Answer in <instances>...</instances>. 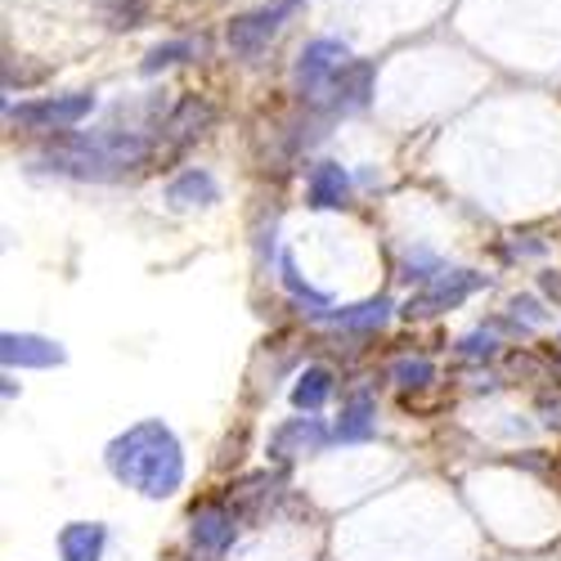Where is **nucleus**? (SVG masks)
<instances>
[{"label": "nucleus", "instance_id": "f257e3e1", "mask_svg": "<svg viewBox=\"0 0 561 561\" xmlns=\"http://www.w3.org/2000/svg\"><path fill=\"white\" fill-rule=\"evenodd\" d=\"M104 462L113 481H122L126 490L145 499H171L184 485V445L162 417H145V423L113 436L104 449Z\"/></svg>", "mask_w": 561, "mask_h": 561}, {"label": "nucleus", "instance_id": "f03ea898", "mask_svg": "<svg viewBox=\"0 0 561 561\" xmlns=\"http://www.w3.org/2000/svg\"><path fill=\"white\" fill-rule=\"evenodd\" d=\"M153 158V139L145 130H100V135H77L64 130L55 149L41 158L45 171L77 175V180H117Z\"/></svg>", "mask_w": 561, "mask_h": 561}, {"label": "nucleus", "instance_id": "7ed1b4c3", "mask_svg": "<svg viewBox=\"0 0 561 561\" xmlns=\"http://www.w3.org/2000/svg\"><path fill=\"white\" fill-rule=\"evenodd\" d=\"M95 113V95L85 90H72V95H45V100H32V104H5V117L14 126H27V130H72L77 122H85Z\"/></svg>", "mask_w": 561, "mask_h": 561}, {"label": "nucleus", "instance_id": "20e7f679", "mask_svg": "<svg viewBox=\"0 0 561 561\" xmlns=\"http://www.w3.org/2000/svg\"><path fill=\"white\" fill-rule=\"evenodd\" d=\"M481 288H485V274H477V270H440L436 278H427V284L404 301L400 314H409V319H432V314H445V310L462 306L467 297L481 293Z\"/></svg>", "mask_w": 561, "mask_h": 561}, {"label": "nucleus", "instance_id": "39448f33", "mask_svg": "<svg viewBox=\"0 0 561 561\" xmlns=\"http://www.w3.org/2000/svg\"><path fill=\"white\" fill-rule=\"evenodd\" d=\"M346 64H351V55H346L342 41H333V36L310 41L306 50L297 55V95H301L306 104L323 100V95H329V85H333V77H337Z\"/></svg>", "mask_w": 561, "mask_h": 561}, {"label": "nucleus", "instance_id": "423d86ee", "mask_svg": "<svg viewBox=\"0 0 561 561\" xmlns=\"http://www.w3.org/2000/svg\"><path fill=\"white\" fill-rule=\"evenodd\" d=\"M190 539H194V552H203L207 561H220L233 548V539H239V512H233L229 503H203V507H194Z\"/></svg>", "mask_w": 561, "mask_h": 561}, {"label": "nucleus", "instance_id": "0eeeda50", "mask_svg": "<svg viewBox=\"0 0 561 561\" xmlns=\"http://www.w3.org/2000/svg\"><path fill=\"white\" fill-rule=\"evenodd\" d=\"M284 19H288L284 5H265V10H252V14H239V19H233L229 32H225L233 59H256L265 45L274 41V32H278V23H284Z\"/></svg>", "mask_w": 561, "mask_h": 561}, {"label": "nucleus", "instance_id": "6e6552de", "mask_svg": "<svg viewBox=\"0 0 561 561\" xmlns=\"http://www.w3.org/2000/svg\"><path fill=\"white\" fill-rule=\"evenodd\" d=\"M333 440V432L319 423V417H288L284 427H274V436H270V458L274 462H297L301 454H319L323 445Z\"/></svg>", "mask_w": 561, "mask_h": 561}, {"label": "nucleus", "instance_id": "1a4fd4ad", "mask_svg": "<svg viewBox=\"0 0 561 561\" xmlns=\"http://www.w3.org/2000/svg\"><path fill=\"white\" fill-rule=\"evenodd\" d=\"M216 122V108L203 100V95H184L167 117H162V145L167 149H184V145H194V139H203Z\"/></svg>", "mask_w": 561, "mask_h": 561}, {"label": "nucleus", "instance_id": "9d476101", "mask_svg": "<svg viewBox=\"0 0 561 561\" xmlns=\"http://www.w3.org/2000/svg\"><path fill=\"white\" fill-rule=\"evenodd\" d=\"M378 436V404H373L368 387H355L346 400H342V413L333 423V440L337 445H364Z\"/></svg>", "mask_w": 561, "mask_h": 561}, {"label": "nucleus", "instance_id": "9b49d317", "mask_svg": "<svg viewBox=\"0 0 561 561\" xmlns=\"http://www.w3.org/2000/svg\"><path fill=\"white\" fill-rule=\"evenodd\" d=\"M0 359H5V368H55L64 364V346L41 337V333H5L0 337Z\"/></svg>", "mask_w": 561, "mask_h": 561}, {"label": "nucleus", "instance_id": "f8f14e48", "mask_svg": "<svg viewBox=\"0 0 561 561\" xmlns=\"http://www.w3.org/2000/svg\"><path fill=\"white\" fill-rule=\"evenodd\" d=\"M306 203L314 211H337L351 203V171L342 162H314L306 175Z\"/></svg>", "mask_w": 561, "mask_h": 561}, {"label": "nucleus", "instance_id": "ddd939ff", "mask_svg": "<svg viewBox=\"0 0 561 561\" xmlns=\"http://www.w3.org/2000/svg\"><path fill=\"white\" fill-rule=\"evenodd\" d=\"M373 77H378V68L368 59H351L329 85V113H359L373 95Z\"/></svg>", "mask_w": 561, "mask_h": 561}, {"label": "nucleus", "instance_id": "4468645a", "mask_svg": "<svg viewBox=\"0 0 561 561\" xmlns=\"http://www.w3.org/2000/svg\"><path fill=\"white\" fill-rule=\"evenodd\" d=\"M167 203H171L175 211L211 207V203H220V184H216V175H211V171L190 167V171H180V175L167 184Z\"/></svg>", "mask_w": 561, "mask_h": 561}, {"label": "nucleus", "instance_id": "2eb2a0df", "mask_svg": "<svg viewBox=\"0 0 561 561\" xmlns=\"http://www.w3.org/2000/svg\"><path fill=\"white\" fill-rule=\"evenodd\" d=\"M387 319H391V301L387 297H368L359 306L319 314V323H329V329H337V333H378Z\"/></svg>", "mask_w": 561, "mask_h": 561}, {"label": "nucleus", "instance_id": "dca6fc26", "mask_svg": "<svg viewBox=\"0 0 561 561\" xmlns=\"http://www.w3.org/2000/svg\"><path fill=\"white\" fill-rule=\"evenodd\" d=\"M104 548H108V526H100V522H68L59 530L64 561H104Z\"/></svg>", "mask_w": 561, "mask_h": 561}, {"label": "nucleus", "instance_id": "f3484780", "mask_svg": "<svg viewBox=\"0 0 561 561\" xmlns=\"http://www.w3.org/2000/svg\"><path fill=\"white\" fill-rule=\"evenodd\" d=\"M278 278H284V288H288V297L297 301V306H306V314H329L333 310V297L329 293H319V288H310L306 284V278H301V270H297V261L284 252V256H278Z\"/></svg>", "mask_w": 561, "mask_h": 561}, {"label": "nucleus", "instance_id": "a211bd4d", "mask_svg": "<svg viewBox=\"0 0 561 561\" xmlns=\"http://www.w3.org/2000/svg\"><path fill=\"white\" fill-rule=\"evenodd\" d=\"M329 396H333V368H323V364H310L293 382V404L301 413H319L323 404H329Z\"/></svg>", "mask_w": 561, "mask_h": 561}, {"label": "nucleus", "instance_id": "6ab92c4d", "mask_svg": "<svg viewBox=\"0 0 561 561\" xmlns=\"http://www.w3.org/2000/svg\"><path fill=\"white\" fill-rule=\"evenodd\" d=\"M387 382H396L400 391H427L436 382V364L427 355H400L387 364Z\"/></svg>", "mask_w": 561, "mask_h": 561}, {"label": "nucleus", "instance_id": "aec40b11", "mask_svg": "<svg viewBox=\"0 0 561 561\" xmlns=\"http://www.w3.org/2000/svg\"><path fill=\"white\" fill-rule=\"evenodd\" d=\"M198 50H203V45H194V41H167V45H153V50H149V59H145V72L153 77V72H162V68L190 64Z\"/></svg>", "mask_w": 561, "mask_h": 561}, {"label": "nucleus", "instance_id": "412c9836", "mask_svg": "<svg viewBox=\"0 0 561 561\" xmlns=\"http://www.w3.org/2000/svg\"><path fill=\"white\" fill-rule=\"evenodd\" d=\"M270 494H278V477L256 472V477H248L239 490H233V503H239V507H261Z\"/></svg>", "mask_w": 561, "mask_h": 561}, {"label": "nucleus", "instance_id": "4be33fe9", "mask_svg": "<svg viewBox=\"0 0 561 561\" xmlns=\"http://www.w3.org/2000/svg\"><path fill=\"white\" fill-rule=\"evenodd\" d=\"M104 19H108V27L126 32V27H139V23L149 19V5H145V0H108Z\"/></svg>", "mask_w": 561, "mask_h": 561}, {"label": "nucleus", "instance_id": "5701e85b", "mask_svg": "<svg viewBox=\"0 0 561 561\" xmlns=\"http://www.w3.org/2000/svg\"><path fill=\"white\" fill-rule=\"evenodd\" d=\"M507 310H512V323H507L512 333H530V329H539V323L548 319V314L539 310V301H535V297H512V306H507Z\"/></svg>", "mask_w": 561, "mask_h": 561}, {"label": "nucleus", "instance_id": "b1692460", "mask_svg": "<svg viewBox=\"0 0 561 561\" xmlns=\"http://www.w3.org/2000/svg\"><path fill=\"white\" fill-rule=\"evenodd\" d=\"M458 355H462V359H494V355H499L494 329H481V333H467V337L458 342Z\"/></svg>", "mask_w": 561, "mask_h": 561}, {"label": "nucleus", "instance_id": "393cba45", "mask_svg": "<svg viewBox=\"0 0 561 561\" xmlns=\"http://www.w3.org/2000/svg\"><path fill=\"white\" fill-rule=\"evenodd\" d=\"M445 265L432 256V252H413L409 256V265H404V278H409V284H417V288H423L427 284V278H436Z\"/></svg>", "mask_w": 561, "mask_h": 561}, {"label": "nucleus", "instance_id": "a878e982", "mask_svg": "<svg viewBox=\"0 0 561 561\" xmlns=\"http://www.w3.org/2000/svg\"><path fill=\"white\" fill-rule=\"evenodd\" d=\"M512 373H517V378H535V382H552V364H543V359L530 355V351L512 355Z\"/></svg>", "mask_w": 561, "mask_h": 561}, {"label": "nucleus", "instance_id": "bb28decb", "mask_svg": "<svg viewBox=\"0 0 561 561\" xmlns=\"http://www.w3.org/2000/svg\"><path fill=\"white\" fill-rule=\"evenodd\" d=\"M539 417H543V427L561 436V396H543L539 400Z\"/></svg>", "mask_w": 561, "mask_h": 561}, {"label": "nucleus", "instance_id": "cd10ccee", "mask_svg": "<svg viewBox=\"0 0 561 561\" xmlns=\"http://www.w3.org/2000/svg\"><path fill=\"white\" fill-rule=\"evenodd\" d=\"M539 293H543L548 301H557V310H561V270H548V274H539Z\"/></svg>", "mask_w": 561, "mask_h": 561}, {"label": "nucleus", "instance_id": "c85d7f7f", "mask_svg": "<svg viewBox=\"0 0 561 561\" xmlns=\"http://www.w3.org/2000/svg\"><path fill=\"white\" fill-rule=\"evenodd\" d=\"M14 391H19V387H14V378H0V396L14 400Z\"/></svg>", "mask_w": 561, "mask_h": 561}]
</instances>
